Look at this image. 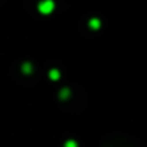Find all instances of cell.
<instances>
[{
  "mask_svg": "<svg viewBox=\"0 0 147 147\" xmlns=\"http://www.w3.org/2000/svg\"><path fill=\"white\" fill-rule=\"evenodd\" d=\"M52 7H53V5H52L51 2H48V0H46L45 3L40 5V10H42V12H46V13H49V12L52 10Z\"/></svg>",
  "mask_w": 147,
  "mask_h": 147,
  "instance_id": "1",
  "label": "cell"
},
{
  "mask_svg": "<svg viewBox=\"0 0 147 147\" xmlns=\"http://www.w3.org/2000/svg\"><path fill=\"white\" fill-rule=\"evenodd\" d=\"M65 147H78L75 141H66L65 143Z\"/></svg>",
  "mask_w": 147,
  "mask_h": 147,
  "instance_id": "2",
  "label": "cell"
}]
</instances>
